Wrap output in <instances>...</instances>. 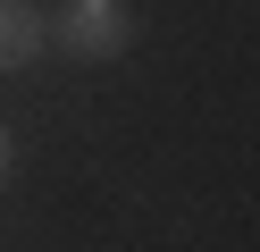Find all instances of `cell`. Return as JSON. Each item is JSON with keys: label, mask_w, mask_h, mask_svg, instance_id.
<instances>
[{"label": "cell", "mask_w": 260, "mask_h": 252, "mask_svg": "<svg viewBox=\"0 0 260 252\" xmlns=\"http://www.w3.org/2000/svg\"><path fill=\"white\" fill-rule=\"evenodd\" d=\"M42 34L68 59H118V50H135L143 17H135V0H68L59 17H42Z\"/></svg>", "instance_id": "1"}, {"label": "cell", "mask_w": 260, "mask_h": 252, "mask_svg": "<svg viewBox=\"0 0 260 252\" xmlns=\"http://www.w3.org/2000/svg\"><path fill=\"white\" fill-rule=\"evenodd\" d=\"M42 42H51V34H42V9H34V0H0V67H9V76L34 67Z\"/></svg>", "instance_id": "2"}, {"label": "cell", "mask_w": 260, "mask_h": 252, "mask_svg": "<svg viewBox=\"0 0 260 252\" xmlns=\"http://www.w3.org/2000/svg\"><path fill=\"white\" fill-rule=\"evenodd\" d=\"M9 160H17V143H9V134H0V177H9Z\"/></svg>", "instance_id": "3"}]
</instances>
